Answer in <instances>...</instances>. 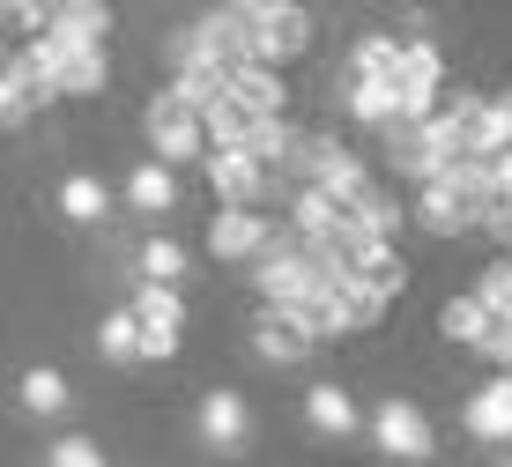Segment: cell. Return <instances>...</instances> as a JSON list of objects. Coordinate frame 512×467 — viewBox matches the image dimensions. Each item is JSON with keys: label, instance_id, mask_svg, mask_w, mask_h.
I'll return each mask as SVG.
<instances>
[{"label": "cell", "instance_id": "obj_35", "mask_svg": "<svg viewBox=\"0 0 512 467\" xmlns=\"http://www.w3.org/2000/svg\"><path fill=\"white\" fill-rule=\"evenodd\" d=\"M505 467H512V460H505Z\"/></svg>", "mask_w": 512, "mask_h": 467}, {"label": "cell", "instance_id": "obj_20", "mask_svg": "<svg viewBox=\"0 0 512 467\" xmlns=\"http://www.w3.org/2000/svg\"><path fill=\"white\" fill-rule=\"evenodd\" d=\"M349 119H364V127H394L401 119V82H349Z\"/></svg>", "mask_w": 512, "mask_h": 467}, {"label": "cell", "instance_id": "obj_29", "mask_svg": "<svg viewBox=\"0 0 512 467\" xmlns=\"http://www.w3.org/2000/svg\"><path fill=\"white\" fill-rule=\"evenodd\" d=\"M305 327H312V341H327V334H357L364 319H357V312L342 304V290H334L327 304H312V312H305Z\"/></svg>", "mask_w": 512, "mask_h": 467}, {"label": "cell", "instance_id": "obj_2", "mask_svg": "<svg viewBox=\"0 0 512 467\" xmlns=\"http://www.w3.org/2000/svg\"><path fill=\"white\" fill-rule=\"evenodd\" d=\"M245 15H253L260 67H275V75L312 45V15H305V8H290V0H245Z\"/></svg>", "mask_w": 512, "mask_h": 467}, {"label": "cell", "instance_id": "obj_27", "mask_svg": "<svg viewBox=\"0 0 512 467\" xmlns=\"http://www.w3.org/2000/svg\"><path fill=\"white\" fill-rule=\"evenodd\" d=\"M349 223H357V230H364V238H379V245H394V230H401V223H409V208H401V201H394V193H372V201H364L357 215H349Z\"/></svg>", "mask_w": 512, "mask_h": 467}, {"label": "cell", "instance_id": "obj_23", "mask_svg": "<svg viewBox=\"0 0 512 467\" xmlns=\"http://www.w3.org/2000/svg\"><path fill=\"white\" fill-rule=\"evenodd\" d=\"M475 304H483L498 327H512V253H505V260H490L483 275H475Z\"/></svg>", "mask_w": 512, "mask_h": 467}, {"label": "cell", "instance_id": "obj_33", "mask_svg": "<svg viewBox=\"0 0 512 467\" xmlns=\"http://www.w3.org/2000/svg\"><path fill=\"white\" fill-rule=\"evenodd\" d=\"M141 356H149V364H171V356H179V334H141Z\"/></svg>", "mask_w": 512, "mask_h": 467}, {"label": "cell", "instance_id": "obj_25", "mask_svg": "<svg viewBox=\"0 0 512 467\" xmlns=\"http://www.w3.org/2000/svg\"><path fill=\"white\" fill-rule=\"evenodd\" d=\"M104 208H112V193H104L90 171H75V178L60 186V215H67V223H97Z\"/></svg>", "mask_w": 512, "mask_h": 467}, {"label": "cell", "instance_id": "obj_15", "mask_svg": "<svg viewBox=\"0 0 512 467\" xmlns=\"http://www.w3.org/2000/svg\"><path fill=\"white\" fill-rule=\"evenodd\" d=\"M127 208L134 215H171V208H179V178L156 164V156H149V164H134L127 171Z\"/></svg>", "mask_w": 512, "mask_h": 467}, {"label": "cell", "instance_id": "obj_22", "mask_svg": "<svg viewBox=\"0 0 512 467\" xmlns=\"http://www.w3.org/2000/svg\"><path fill=\"white\" fill-rule=\"evenodd\" d=\"M97 349H104V364H141V319H134V304H127V312H104Z\"/></svg>", "mask_w": 512, "mask_h": 467}, {"label": "cell", "instance_id": "obj_4", "mask_svg": "<svg viewBox=\"0 0 512 467\" xmlns=\"http://www.w3.org/2000/svg\"><path fill=\"white\" fill-rule=\"evenodd\" d=\"M268 245H275V215H260V208H216V223H208V253L216 260L253 267Z\"/></svg>", "mask_w": 512, "mask_h": 467}, {"label": "cell", "instance_id": "obj_11", "mask_svg": "<svg viewBox=\"0 0 512 467\" xmlns=\"http://www.w3.org/2000/svg\"><path fill=\"white\" fill-rule=\"evenodd\" d=\"M52 38L67 52H104V30H112V8H97V0H67V8H52Z\"/></svg>", "mask_w": 512, "mask_h": 467}, {"label": "cell", "instance_id": "obj_19", "mask_svg": "<svg viewBox=\"0 0 512 467\" xmlns=\"http://www.w3.org/2000/svg\"><path fill=\"white\" fill-rule=\"evenodd\" d=\"M134 319H141V334H179V327H186V297L164 290V282H141Z\"/></svg>", "mask_w": 512, "mask_h": 467}, {"label": "cell", "instance_id": "obj_16", "mask_svg": "<svg viewBox=\"0 0 512 467\" xmlns=\"http://www.w3.org/2000/svg\"><path fill=\"white\" fill-rule=\"evenodd\" d=\"M453 193H461V201H468V215L498 208V201H505V178H498V156H461V164H453Z\"/></svg>", "mask_w": 512, "mask_h": 467}, {"label": "cell", "instance_id": "obj_24", "mask_svg": "<svg viewBox=\"0 0 512 467\" xmlns=\"http://www.w3.org/2000/svg\"><path fill=\"white\" fill-rule=\"evenodd\" d=\"M104 52H67V67H60V82H52V97H97L104 89Z\"/></svg>", "mask_w": 512, "mask_h": 467}, {"label": "cell", "instance_id": "obj_7", "mask_svg": "<svg viewBox=\"0 0 512 467\" xmlns=\"http://www.w3.org/2000/svg\"><path fill=\"white\" fill-rule=\"evenodd\" d=\"M208 186H216V201H223V208H260V201H268V171H260L245 149L208 156Z\"/></svg>", "mask_w": 512, "mask_h": 467}, {"label": "cell", "instance_id": "obj_9", "mask_svg": "<svg viewBox=\"0 0 512 467\" xmlns=\"http://www.w3.org/2000/svg\"><path fill=\"white\" fill-rule=\"evenodd\" d=\"M253 356L260 364H297V356H312V327L290 312H260L253 319Z\"/></svg>", "mask_w": 512, "mask_h": 467}, {"label": "cell", "instance_id": "obj_28", "mask_svg": "<svg viewBox=\"0 0 512 467\" xmlns=\"http://www.w3.org/2000/svg\"><path fill=\"white\" fill-rule=\"evenodd\" d=\"M141 275L164 282V290H179V275H186V245H179V238H149V245H141Z\"/></svg>", "mask_w": 512, "mask_h": 467}, {"label": "cell", "instance_id": "obj_18", "mask_svg": "<svg viewBox=\"0 0 512 467\" xmlns=\"http://www.w3.org/2000/svg\"><path fill=\"white\" fill-rule=\"evenodd\" d=\"M490 327H498V319H490L483 304H475V290H468V297H446V312H438V334H446V341H461V349H483Z\"/></svg>", "mask_w": 512, "mask_h": 467}, {"label": "cell", "instance_id": "obj_5", "mask_svg": "<svg viewBox=\"0 0 512 467\" xmlns=\"http://www.w3.org/2000/svg\"><path fill=\"white\" fill-rule=\"evenodd\" d=\"M201 438L216 445V453H238L245 438H253V408H245V393L238 386H216V393H201Z\"/></svg>", "mask_w": 512, "mask_h": 467}, {"label": "cell", "instance_id": "obj_17", "mask_svg": "<svg viewBox=\"0 0 512 467\" xmlns=\"http://www.w3.org/2000/svg\"><path fill=\"white\" fill-rule=\"evenodd\" d=\"M297 141H305V134H297V127H290V119H260V127H253V134H245V156H253V164H260V171H268V178H275V171H290V156H297Z\"/></svg>", "mask_w": 512, "mask_h": 467}, {"label": "cell", "instance_id": "obj_32", "mask_svg": "<svg viewBox=\"0 0 512 467\" xmlns=\"http://www.w3.org/2000/svg\"><path fill=\"white\" fill-rule=\"evenodd\" d=\"M483 356H490V364H498L505 379H512V327H490V341H483Z\"/></svg>", "mask_w": 512, "mask_h": 467}, {"label": "cell", "instance_id": "obj_34", "mask_svg": "<svg viewBox=\"0 0 512 467\" xmlns=\"http://www.w3.org/2000/svg\"><path fill=\"white\" fill-rule=\"evenodd\" d=\"M498 178H505V193H512V149H505V156H498Z\"/></svg>", "mask_w": 512, "mask_h": 467}, {"label": "cell", "instance_id": "obj_31", "mask_svg": "<svg viewBox=\"0 0 512 467\" xmlns=\"http://www.w3.org/2000/svg\"><path fill=\"white\" fill-rule=\"evenodd\" d=\"M475 230H490L498 245H512V193H505L498 208H483V215H475Z\"/></svg>", "mask_w": 512, "mask_h": 467}, {"label": "cell", "instance_id": "obj_6", "mask_svg": "<svg viewBox=\"0 0 512 467\" xmlns=\"http://www.w3.org/2000/svg\"><path fill=\"white\" fill-rule=\"evenodd\" d=\"M468 438L512 445V379H505V371H490V379L468 393Z\"/></svg>", "mask_w": 512, "mask_h": 467}, {"label": "cell", "instance_id": "obj_30", "mask_svg": "<svg viewBox=\"0 0 512 467\" xmlns=\"http://www.w3.org/2000/svg\"><path fill=\"white\" fill-rule=\"evenodd\" d=\"M45 467H104V453H97V438H60L45 453Z\"/></svg>", "mask_w": 512, "mask_h": 467}, {"label": "cell", "instance_id": "obj_26", "mask_svg": "<svg viewBox=\"0 0 512 467\" xmlns=\"http://www.w3.org/2000/svg\"><path fill=\"white\" fill-rule=\"evenodd\" d=\"M15 393H23L30 416H60V408H67V379H60V371H45V364H30Z\"/></svg>", "mask_w": 512, "mask_h": 467}, {"label": "cell", "instance_id": "obj_1", "mask_svg": "<svg viewBox=\"0 0 512 467\" xmlns=\"http://www.w3.org/2000/svg\"><path fill=\"white\" fill-rule=\"evenodd\" d=\"M141 127H149V149H156V164H164V171H171V164H208V134H201V119L171 97V82L149 97Z\"/></svg>", "mask_w": 512, "mask_h": 467}, {"label": "cell", "instance_id": "obj_12", "mask_svg": "<svg viewBox=\"0 0 512 467\" xmlns=\"http://www.w3.org/2000/svg\"><path fill=\"white\" fill-rule=\"evenodd\" d=\"M409 215L431 230V238H461V230H475V215H468L461 193H453V178H446V186H416V208Z\"/></svg>", "mask_w": 512, "mask_h": 467}, {"label": "cell", "instance_id": "obj_3", "mask_svg": "<svg viewBox=\"0 0 512 467\" xmlns=\"http://www.w3.org/2000/svg\"><path fill=\"white\" fill-rule=\"evenodd\" d=\"M372 438H379V453L401 460V467H423L438 453L431 445V416H423L416 401H401V393H386V401L372 408Z\"/></svg>", "mask_w": 512, "mask_h": 467}, {"label": "cell", "instance_id": "obj_14", "mask_svg": "<svg viewBox=\"0 0 512 467\" xmlns=\"http://www.w3.org/2000/svg\"><path fill=\"white\" fill-rule=\"evenodd\" d=\"M305 423L320 430V438H357V401L334 379H320V386H305Z\"/></svg>", "mask_w": 512, "mask_h": 467}, {"label": "cell", "instance_id": "obj_10", "mask_svg": "<svg viewBox=\"0 0 512 467\" xmlns=\"http://www.w3.org/2000/svg\"><path fill=\"white\" fill-rule=\"evenodd\" d=\"M231 104L253 119V127H260V119H282V104H290V82H282L275 67H238V75H231Z\"/></svg>", "mask_w": 512, "mask_h": 467}, {"label": "cell", "instance_id": "obj_13", "mask_svg": "<svg viewBox=\"0 0 512 467\" xmlns=\"http://www.w3.org/2000/svg\"><path fill=\"white\" fill-rule=\"evenodd\" d=\"M401 52H409V38L364 30V38H357V52H349V82H401Z\"/></svg>", "mask_w": 512, "mask_h": 467}, {"label": "cell", "instance_id": "obj_8", "mask_svg": "<svg viewBox=\"0 0 512 467\" xmlns=\"http://www.w3.org/2000/svg\"><path fill=\"white\" fill-rule=\"evenodd\" d=\"M320 193H327V201L342 208V215H357V208L379 193V178H372V164H364L357 149H334V156H327V171H320Z\"/></svg>", "mask_w": 512, "mask_h": 467}, {"label": "cell", "instance_id": "obj_21", "mask_svg": "<svg viewBox=\"0 0 512 467\" xmlns=\"http://www.w3.org/2000/svg\"><path fill=\"white\" fill-rule=\"evenodd\" d=\"M401 290H409V282H379V275H342V304L349 312L364 319V327H372V319L386 312V304H394Z\"/></svg>", "mask_w": 512, "mask_h": 467}]
</instances>
